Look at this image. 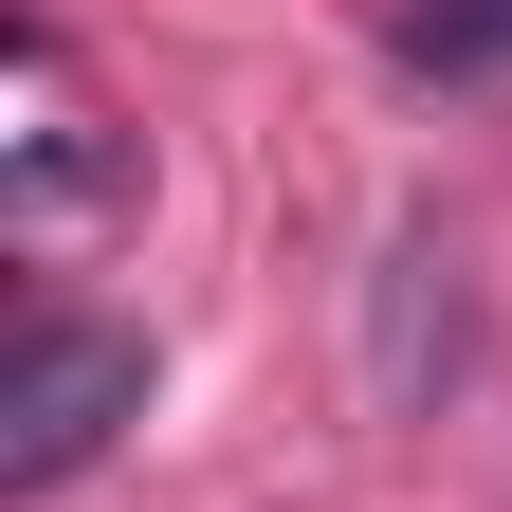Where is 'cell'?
<instances>
[{"instance_id":"cell-1","label":"cell","mask_w":512,"mask_h":512,"mask_svg":"<svg viewBox=\"0 0 512 512\" xmlns=\"http://www.w3.org/2000/svg\"><path fill=\"white\" fill-rule=\"evenodd\" d=\"M110 421H147V330H37L0 384V494H55Z\"/></svg>"},{"instance_id":"cell-2","label":"cell","mask_w":512,"mask_h":512,"mask_svg":"<svg viewBox=\"0 0 512 512\" xmlns=\"http://www.w3.org/2000/svg\"><path fill=\"white\" fill-rule=\"evenodd\" d=\"M403 37H421V55H512V0H421Z\"/></svg>"}]
</instances>
